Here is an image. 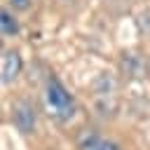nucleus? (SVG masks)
Returning a JSON list of instances; mask_svg holds the SVG:
<instances>
[{"label":"nucleus","mask_w":150,"mask_h":150,"mask_svg":"<svg viewBox=\"0 0 150 150\" xmlns=\"http://www.w3.org/2000/svg\"><path fill=\"white\" fill-rule=\"evenodd\" d=\"M0 30H2L5 38H12V35L19 33V21L14 19V14L9 9H2L0 12Z\"/></svg>","instance_id":"nucleus-5"},{"label":"nucleus","mask_w":150,"mask_h":150,"mask_svg":"<svg viewBox=\"0 0 150 150\" xmlns=\"http://www.w3.org/2000/svg\"><path fill=\"white\" fill-rule=\"evenodd\" d=\"M19 73H21V56H19V52H14V49L5 52V56H2V82L5 84L14 82Z\"/></svg>","instance_id":"nucleus-4"},{"label":"nucleus","mask_w":150,"mask_h":150,"mask_svg":"<svg viewBox=\"0 0 150 150\" xmlns=\"http://www.w3.org/2000/svg\"><path fill=\"white\" fill-rule=\"evenodd\" d=\"M45 108L59 122H66L75 115V101L56 77H49L45 82Z\"/></svg>","instance_id":"nucleus-1"},{"label":"nucleus","mask_w":150,"mask_h":150,"mask_svg":"<svg viewBox=\"0 0 150 150\" xmlns=\"http://www.w3.org/2000/svg\"><path fill=\"white\" fill-rule=\"evenodd\" d=\"M77 148H80V150H122L115 141H108V138L98 136V134L91 131V129H84V131L77 136Z\"/></svg>","instance_id":"nucleus-3"},{"label":"nucleus","mask_w":150,"mask_h":150,"mask_svg":"<svg viewBox=\"0 0 150 150\" xmlns=\"http://www.w3.org/2000/svg\"><path fill=\"white\" fill-rule=\"evenodd\" d=\"M9 2H12L14 9H26V7L30 5V0H9Z\"/></svg>","instance_id":"nucleus-6"},{"label":"nucleus","mask_w":150,"mask_h":150,"mask_svg":"<svg viewBox=\"0 0 150 150\" xmlns=\"http://www.w3.org/2000/svg\"><path fill=\"white\" fill-rule=\"evenodd\" d=\"M12 120L16 124V129L21 134H33L35 131V108L28 103V101H19L14 103V110H12Z\"/></svg>","instance_id":"nucleus-2"}]
</instances>
